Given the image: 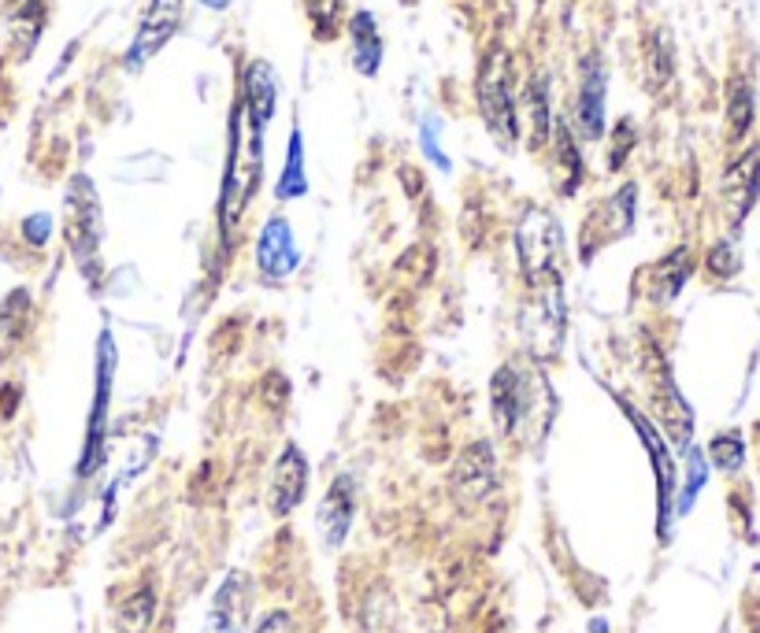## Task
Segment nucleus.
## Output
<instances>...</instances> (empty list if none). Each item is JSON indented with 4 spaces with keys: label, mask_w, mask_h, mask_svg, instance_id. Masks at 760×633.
Returning <instances> with one entry per match:
<instances>
[{
    "label": "nucleus",
    "mask_w": 760,
    "mask_h": 633,
    "mask_svg": "<svg viewBox=\"0 0 760 633\" xmlns=\"http://www.w3.org/2000/svg\"><path fill=\"white\" fill-rule=\"evenodd\" d=\"M260 179H264V130H257L246 119L241 96H234L230 123H227V171H223V193H219L223 249L234 245V233H238L252 197H257Z\"/></svg>",
    "instance_id": "f257e3e1"
},
{
    "label": "nucleus",
    "mask_w": 760,
    "mask_h": 633,
    "mask_svg": "<svg viewBox=\"0 0 760 633\" xmlns=\"http://www.w3.org/2000/svg\"><path fill=\"white\" fill-rule=\"evenodd\" d=\"M475 104L490 130V138L501 145L504 152L515 149L520 141V108H515L512 93V60L504 45H490L475 71Z\"/></svg>",
    "instance_id": "f03ea898"
},
{
    "label": "nucleus",
    "mask_w": 760,
    "mask_h": 633,
    "mask_svg": "<svg viewBox=\"0 0 760 633\" xmlns=\"http://www.w3.org/2000/svg\"><path fill=\"white\" fill-rule=\"evenodd\" d=\"M515 252H520V271L531 294H549L560 289V256H564V233L560 222L545 208H528V216L515 227Z\"/></svg>",
    "instance_id": "7ed1b4c3"
},
{
    "label": "nucleus",
    "mask_w": 760,
    "mask_h": 633,
    "mask_svg": "<svg viewBox=\"0 0 760 633\" xmlns=\"http://www.w3.org/2000/svg\"><path fill=\"white\" fill-rule=\"evenodd\" d=\"M101 241H104V219H101V200L86 174H75L67 186V245L78 263V271L86 281L97 289L101 281Z\"/></svg>",
    "instance_id": "20e7f679"
},
{
    "label": "nucleus",
    "mask_w": 760,
    "mask_h": 633,
    "mask_svg": "<svg viewBox=\"0 0 760 633\" xmlns=\"http://www.w3.org/2000/svg\"><path fill=\"white\" fill-rule=\"evenodd\" d=\"M112 382H115V337L104 330L97 337V389L90 407V430H86V448L78 460V479H93L101 471L104 456H109V412H112Z\"/></svg>",
    "instance_id": "39448f33"
},
{
    "label": "nucleus",
    "mask_w": 760,
    "mask_h": 633,
    "mask_svg": "<svg viewBox=\"0 0 760 633\" xmlns=\"http://www.w3.org/2000/svg\"><path fill=\"white\" fill-rule=\"evenodd\" d=\"M490 412L501 437L520 434L534 412V385L520 364H501L490 378Z\"/></svg>",
    "instance_id": "423d86ee"
},
{
    "label": "nucleus",
    "mask_w": 760,
    "mask_h": 633,
    "mask_svg": "<svg viewBox=\"0 0 760 633\" xmlns=\"http://www.w3.org/2000/svg\"><path fill=\"white\" fill-rule=\"evenodd\" d=\"M635 200H638V186L627 182V186H620L605 204H598L590 219H582V238H579L582 260H593L598 249L609 245V241L627 238L631 227H635Z\"/></svg>",
    "instance_id": "0eeeda50"
},
{
    "label": "nucleus",
    "mask_w": 760,
    "mask_h": 633,
    "mask_svg": "<svg viewBox=\"0 0 760 633\" xmlns=\"http://www.w3.org/2000/svg\"><path fill=\"white\" fill-rule=\"evenodd\" d=\"M605 90L609 71L601 64V53H590L582 60L579 93H575V138L579 141H601L605 138Z\"/></svg>",
    "instance_id": "6e6552de"
},
{
    "label": "nucleus",
    "mask_w": 760,
    "mask_h": 633,
    "mask_svg": "<svg viewBox=\"0 0 760 633\" xmlns=\"http://www.w3.org/2000/svg\"><path fill=\"white\" fill-rule=\"evenodd\" d=\"M497 485V456L490 441H472L456 456L453 471H450V490L456 496V504L472 508V504H483L486 496L494 493Z\"/></svg>",
    "instance_id": "1a4fd4ad"
},
{
    "label": "nucleus",
    "mask_w": 760,
    "mask_h": 633,
    "mask_svg": "<svg viewBox=\"0 0 760 633\" xmlns=\"http://www.w3.org/2000/svg\"><path fill=\"white\" fill-rule=\"evenodd\" d=\"M297 263H300V252H297L294 227H290L286 216L275 211V216H268L257 238V275L260 281H268V286H279V281H286L294 275Z\"/></svg>",
    "instance_id": "9d476101"
},
{
    "label": "nucleus",
    "mask_w": 760,
    "mask_h": 633,
    "mask_svg": "<svg viewBox=\"0 0 760 633\" xmlns=\"http://www.w3.org/2000/svg\"><path fill=\"white\" fill-rule=\"evenodd\" d=\"M179 19H182V0H149L138 23V34H134V42L123 56L126 71H138V67L149 64L171 42V34L179 31Z\"/></svg>",
    "instance_id": "9b49d317"
},
{
    "label": "nucleus",
    "mask_w": 760,
    "mask_h": 633,
    "mask_svg": "<svg viewBox=\"0 0 760 633\" xmlns=\"http://www.w3.org/2000/svg\"><path fill=\"white\" fill-rule=\"evenodd\" d=\"M620 407L627 412L631 418V426H635V434L642 437V445H646V452H649V460H653V471H657V500H660V533H668V519H671V496H676V482H679V474H676V463H671V452H668V445H665V437L657 434V426L649 423L646 415L638 412V407H631L623 396H616Z\"/></svg>",
    "instance_id": "f8f14e48"
},
{
    "label": "nucleus",
    "mask_w": 760,
    "mask_h": 633,
    "mask_svg": "<svg viewBox=\"0 0 760 633\" xmlns=\"http://www.w3.org/2000/svg\"><path fill=\"white\" fill-rule=\"evenodd\" d=\"M308 493V456L300 452V445H282L275 467H271V515L286 519L300 508Z\"/></svg>",
    "instance_id": "ddd939ff"
},
{
    "label": "nucleus",
    "mask_w": 760,
    "mask_h": 633,
    "mask_svg": "<svg viewBox=\"0 0 760 633\" xmlns=\"http://www.w3.org/2000/svg\"><path fill=\"white\" fill-rule=\"evenodd\" d=\"M353 515H356V482H353V474H338V479L327 485L324 504H319V511H316V526L330 549H338V544L349 538Z\"/></svg>",
    "instance_id": "4468645a"
},
{
    "label": "nucleus",
    "mask_w": 760,
    "mask_h": 633,
    "mask_svg": "<svg viewBox=\"0 0 760 633\" xmlns=\"http://www.w3.org/2000/svg\"><path fill=\"white\" fill-rule=\"evenodd\" d=\"M238 96H241V108H246V119L257 126V130H268L271 115H275V104H279V82L268 60L246 64Z\"/></svg>",
    "instance_id": "2eb2a0df"
},
{
    "label": "nucleus",
    "mask_w": 760,
    "mask_h": 633,
    "mask_svg": "<svg viewBox=\"0 0 760 633\" xmlns=\"http://www.w3.org/2000/svg\"><path fill=\"white\" fill-rule=\"evenodd\" d=\"M757 193H760V149H749L724 174V200L730 208V219L742 222L749 216V208L757 204Z\"/></svg>",
    "instance_id": "dca6fc26"
},
{
    "label": "nucleus",
    "mask_w": 760,
    "mask_h": 633,
    "mask_svg": "<svg viewBox=\"0 0 760 633\" xmlns=\"http://www.w3.org/2000/svg\"><path fill=\"white\" fill-rule=\"evenodd\" d=\"M523 123H520V134L528 126V149L538 152L553 134V104H549V74L538 71L534 78H528L523 85Z\"/></svg>",
    "instance_id": "f3484780"
},
{
    "label": "nucleus",
    "mask_w": 760,
    "mask_h": 633,
    "mask_svg": "<svg viewBox=\"0 0 760 633\" xmlns=\"http://www.w3.org/2000/svg\"><path fill=\"white\" fill-rule=\"evenodd\" d=\"M553 160H557V179H560V193L571 197L575 189L582 186L587 179V163H582V152H579V138L571 134V126L564 115H553Z\"/></svg>",
    "instance_id": "a211bd4d"
},
{
    "label": "nucleus",
    "mask_w": 760,
    "mask_h": 633,
    "mask_svg": "<svg viewBox=\"0 0 760 633\" xmlns=\"http://www.w3.org/2000/svg\"><path fill=\"white\" fill-rule=\"evenodd\" d=\"M349 56H353V67L364 78H375L378 67H383V34H378V23L372 12H353L349 19Z\"/></svg>",
    "instance_id": "6ab92c4d"
},
{
    "label": "nucleus",
    "mask_w": 760,
    "mask_h": 633,
    "mask_svg": "<svg viewBox=\"0 0 760 633\" xmlns=\"http://www.w3.org/2000/svg\"><path fill=\"white\" fill-rule=\"evenodd\" d=\"M690 275H694V256H690V249L687 245L671 249L668 256L660 263H653V271H649L653 300H676L679 294H683Z\"/></svg>",
    "instance_id": "aec40b11"
},
{
    "label": "nucleus",
    "mask_w": 760,
    "mask_h": 633,
    "mask_svg": "<svg viewBox=\"0 0 760 633\" xmlns=\"http://www.w3.org/2000/svg\"><path fill=\"white\" fill-rule=\"evenodd\" d=\"M249 615V578L246 574H230L223 582L219 597H216V626L219 633H241Z\"/></svg>",
    "instance_id": "412c9836"
},
{
    "label": "nucleus",
    "mask_w": 760,
    "mask_h": 633,
    "mask_svg": "<svg viewBox=\"0 0 760 633\" xmlns=\"http://www.w3.org/2000/svg\"><path fill=\"white\" fill-rule=\"evenodd\" d=\"M308 193V171H305V134L300 126H294L290 134V145H286V160H282V174H279V186H275V197L286 204V200H297Z\"/></svg>",
    "instance_id": "4be33fe9"
},
{
    "label": "nucleus",
    "mask_w": 760,
    "mask_h": 633,
    "mask_svg": "<svg viewBox=\"0 0 760 633\" xmlns=\"http://www.w3.org/2000/svg\"><path fill=\"white\" fill-rule=\"evenodd\" d=\"M156 619V589L138 586L115 603V630L120 633H149Z\"/></svg>",
    "instance_id": "5701e85b"
},
{
    "label": "nucleus",
    "mask_w": 760,
    "mask_h": 633,
    "mask_svg": "<svg viewBox=\"0 0 760 633\" xmlns=\"http://www.w3.org/2000/svg\"><path fill=\"white\" fill-rule=\"evenodd\" d=\"M727 126H730V141H742L753 126V90L742 78H735L727 90Z\"/></svg>",
    "instance_id": "b1692460"
},
{
    "label": "nucleus",
    "mask_w": 760,
    "mask_h": 633,
    "mask_svg": "<svg viewBox=\"0 0 760 633\" xmlns=\"http://www.w3.org/2000/svg\"><path fill=\"white\" fill-rule=\"evenodd\" d=\"M42 23H45V4L42 0H23L15 12V42H19V56H31V48L37 42V34H42Z\"/></svg>",
    "instance_id": "393cba45"
},
{
    "label": "nucleus",
    "mask_w": 760,
    "mask_h": 633,
    "mask_svg": "<svg viewBox=\"0 0 760 633\" xmlns=\"http://www.w3.org/2000/svg\"><path fill=\"white\" fill-rule=\"evenodd\" d=\"M305 12L311 23V34L319 42H330L338 34V23H342V0H305Z\"/></svg>",
    "instance_id": "a878e982"
},
{
    "label": "nucleus",
    "mask_w": 760,
    "mask_h": 633,
    "mask_svg": "<svg viewBox=\"0 0 760 633\" xmlns=\"http://www.w3.org/2000/svg\"><path fill=\"white\" fill-rule=\"evenodd\" d=\"M708 460H713L719 471H738L746 463V445H742V434L738 430H727V434H716L713 445H708Z\"/></svg>",
    "instance_id": "bb28decb"
},
{
    "label": "nucleus",
    "mask_w": 760,
    "mask_h": 633,
    "mask_svg": "<svg viewBox=\"0 0 760 633\" xmlns=\"http://www.w3.org/2000/svg\"><path fill=\"white\" fill-rule=\"evenodd\" d=\"M649 60H646V67H649V82L653 85H665L668 78H671V42H668V34H657L649 42Z\"/></svg>",
    "instance_id": "cd10ccee"
},
{
    "label": "nucleus",
    "mask_w": 760,
    "mask_h": 633,
    "mask_svg": "<svg viewBox=\"0 0 760 633\" xmlns=\"http://www.w3.org/2000/svg\"><path fill=\"white\" fill-rule=\"evenodd\" d=\"M635 141H638V134H635V123H631V119H623V123L616 126V138H612L609 171H620L623 163H627V152L635 149Z\"/></svg>",
    "instance_id": "c85d7f7f"
},
{
    "label": "nucleus",
    "mask_w": 760,
    "mask_h": 633,
    "mask_svg": "<svg viewBox=\"0 0 760 633\" xmlns=\"http://www.w3.org/2000/svg\"><path fill=\"white\" fill-rule=\"evenodd\" d=\"M23 238L31 241L34 249H42L48 238H53V216H45V211H37V216L23 219Z\"/></svg>",
    "instance_id": "c756f323"
},
{
    "label": "nucleus",
    "mask_w": 760,
    "mask_h": 633,
    "mask_svg": "<svg viewBox=\"0 0 760 633\" xmlns=\"http://www.w3.org/2000/svg\"><path fill=\"white\" fill-rule=\"evenodd\" d=\"M708 271H713L716 278H730L738 271V256L730 245H716L713 252H708Z\"/></svg>",
    "instance_id": "7c9ffc66"
},
{
    "label": "nucleus",
    "mask_w": 760,
    "mask_h": 633,
    "mask_svg": "<svg viewBox=\"0 0 760 633\" xmlns=\"http://www.w3.org/2000/svg\"><path fill=\"white\" fill-rule=\"evenodd\" d=\"M252 633H297V622H294V615H290V611H268L264 619L257 622V630Z\"/></svg>",
    "instance_id": "2f4dec72"
},
{
    "label": "nucleus",
    "mask_w": 760,
    "mask_h": 633,
    "mask_svg": "<svg viewBox=\"0 0 760 633\" xmlns=\"http://www.w3.org/2000/svg\"><path fill=\"white\" fill-rule=\"evenodd\" d=\"M419 138H423V152L431 156V160L438 163V168L450 171V156L442 152V141H438V134H434V119H427V123H423V130H419Z\"/></svg>",
    "instance_id": "473e14b6"
},
{
    "label": "nucleus",
    "mask_w": 760,
    "mask_h": 633,
    "mask_svg": "<svg viewBox=\"0 0 760 633\" xmlns=\"http://www.w3.org/2000/svg\"><path fill=\"white\" fill-rule=\"evenodd\" d=\"M201 4H204V8H212V12H223V8H227L230 0H201Z\"/></svg>",
    "instance_id": "72a5a7b5"
}]
</instances>
